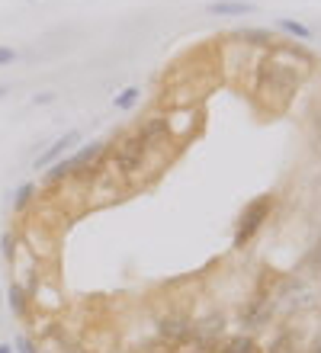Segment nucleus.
Segmentation results:
<instances>
[{"instance_id": "nucleus-10", "label": "nucleus", "mask_w": 321, "mask_h": 353, "mask_svg": "<svg viewBox=\"0 0 321 353\" xmlns=\"http://www.w3.org/2000/svg\"><path fill=\"white\" fill-rule=\"evenodd\" d=\"M206 10H209L212 17H244V13H254L257 7L248 3V0H215Z\"/></svg>"}, {"instance_id": "nucleus-13", "label": "nucleus", "mask_w": 321, "mask_h": 353, "mask_svg": "<svg viewBox=\"0 0 321 353\" xmlns=\"http://www.w3.org/2000/svg\"><path fill=\"white\" fill-rule=\"evenodd\" d=\"M215 350H219V353H260V347H257L254 337L235 334V337H225V341H222Z\"/></svg>"}, {"instance_id": "nucleus-22", "label": "nucleus", "mask_w": 321, "mask_h": 353, "mask_svg": "<svg viewBox=\"0 0 321 353\" xmlns=\"http://www.w3.org/2000/svg\"><path fill=\"white\" fill-rule=\"evenodd\" d=\"M0 353H13V347H10V344H0Z\"/></svg>"}, {"instance_id": "nucleus-19", "label": "nucleus", "mask_w": 321, "mask_h": 353, "mask_svg": "<svg viewBox=\"0 0 321 353\" xmlns=\"http://www.w3.org/2000/svg\"><path fill=\"white\" fill-rule=\"evenodd\" d=\"M17 350H19V353H39V347H36V341H32V337L19 334V337H17Z\"/></svg>"}, {"instance_id": "nucleus-9", "label": "nucleus", "mask_w": 321, "mask_h": 353, "mask_svg": "<svg viewBox=\"0 0 321 353\" xmlns=\"http://www.w3.org/2000/svg\"><path fill=\"white\" fill-rule=\"evenodd\" d=\"M7 305H10V312H13L17 318H29V315H32V296L19 286L17 279L7 286Z\"/></svg>"}, {"instance_id": "nucleus-15", "label": "nucleus", "mask_w": 321, "mask_h": 353, "mask_svg": "<svg viewBox=\"0 0 321 353\" xmlns=\"http://www.w3.org/2000/svg\"><path fill=\"white\" fill-rule=\"evenodd\" d=\"M280 29L289 32V36H295V39H302V42L312 39V29L305 26V23H299V19H280Z\"/></svg>"}, {"instance_id": "nucleus-7", "label": "nucleus", "mask_w": 321, "mask_h": 353, "mask_svg": "<svg viewBox=\"0 0 321 353\" xmlns=\"http://www.w3.org/2000/svg\"><path fill=\"white\" fill-rule=\"evenodd\" d=\"M77 145H81V132H74V129L64 132L61 139H58L55 145L46 151V154H39V158H36V168H52L55 161H61L64 154H68L71 148H77Z\"/></svg>"}, {"instance_id": "nucleus-12", "label": "nucleus", "mask_w": 321, "mask_h": 353, "mask_svg": "<svg viewBox=\"0 0 321 353\" xmlns=\"http://www.w3.org/2000/svg\"><path fill=\"white\" fill-rule=\"evenodd\" d=\"M235 39H238V42H244V46L266 48V52L276 46L273 32H266V29H238V32H235Z\"/></svg>"}, {"instance_id": "nucleus-23", "label": "nucleus", "mask_w": 321, "mask_h": 353, "mask_svg": "<svg viewBox=\"0 0 321 353\" xmlns=\"http://www.w3.org/2000/svg\"><path fill=\"white\" fill-rule=\"evenodd\" d=\"M3 93H7V87H3V84H0V97H3Z\"/></svg>"}, {"instance_id": "nucleus-21", "label": "nucleus", "mask_w": 321, "mask_h": 353, "mask_svg": "<svg viewBox=\"0 0 321 353\" xmlns=\"http://www.w3.org/2000/svg\"><path fill=\"white\" fill-rule=\"evenodd\" d=\"M55 100V93H36V103H52Z\"/></svg>"}, {"instance_id": "nucleus-1", "label": "nucleus", "mask_w": 321, "mask_h": 353, "mask_svg": "<svg viewBox=\"0 0 321 353\" xmlns=\"http://www.w3.org/2000/svg\"><path fill=\"white\" fill-rule=\"evenodd\" d=\"M161 164H164V158L151 154L132 132H122L119 139L113 141L110 154H106V168L113 170L110 176L126 186H135V183H142L145 176H155L157 170H161Z\"/></svg>"}, {"instance_id": "nucleus-4", "label": "nucleus", "mask_w": 321, "mask_h": 353, "mask_svg": "<svg viewBox=\"0 0 321 353\" xmlns=\"http://www.w3.org/2000/svg\"><path fill=\"white\" fill-rule=\"evenodd\" d=\"M270 212H273V196H260V199H254L251 205H244V212H241V219H238V228H235V241H231V248L241 251L244 244L254 241V234L266 225Z\"/></svg>"}, {"instance_id": "nucleus-6", "label": "nucleus", "mask_w": 321, "mask_h": 353, "mask_svg": "<svg viewBox=\"0 0 321 353\" xmlns=\"http://www.w3.org/2000/svg\"><path fill=\"white\" fill-rule=\"evenodd\" d=\"M270 55L280 58V61H286V65H293L295 71H302V74H309V71L315 68V58L299 46H280V42H276V46L270 48Z\"/></svg>"}, {"instance_id": "nucleus-2", "label": "nucleus", "mask_w": 321, "mask_h": 353, "mask_svg": "<svg viewBox=\"0 0 321 353\" xmlns=\"http://www.w3.org/2000/svg\"><path fill=\"white\" fill-rule=\"evenodd\" d=\"M305 74L302 71H295L293 65H286L280 58L266 55L260 65H257V97L270 106V110H286L289 100H293L299 87H302Z\"/></svg>"}, {"instance_id": "nucleus-17", "label": "nucleus", "mask_w": 321, "mask_h": 353, "mask_svg": "<svg viewBox=\"0 0 321 353\" xmlns=\"http://www.w3.org/2000/svg\"><path fill=\"white\" fill-rule=\"evenodd\" d=\"M19 251V234L17 232H7L0 238V254H3V261H13V254Z\"/></svg>"}, {"instance_id": "nucleus-20", "label": "nucleus", "mask_w": 321, "mask_h": 353, "mask_svg": "<svg viewBox=\"0 0 321 353\" xmlns=\"http://www.w3.org/2000/svg\"><path fill=\"white\" fill-rule=\"evenodd\" d=\"M13 58H17V55H13V48H3V46H0V68H3V65H10Z\"/></svg>"}, {"instance_id": "nucleus-16", "label": "nucleus", "mask_w": 321, "mask_h": 353, "mask_svg": "<svg viewBox=\"0 0 321 353\" xmlns=\"http://www.w3.org/2000/svg\"><path fill=\"white\" fill-rule=\"evenodd\" d=\"M32 199H36V183H23L17 193V203H13V209L17 212H26L29 205H32Z\"/></svg>"}, {"instance_id": "nucleus-11", "label": "nucleus", "mask_w": 321, "mask_h": 353, "mask_svg": "<svg viewBox=\"0 0 321 353\" xmlns=\"http://www.w3.org/2000/svg\"><path fill=\"white\" fill-rule=\"evenodd\" d=\"M305 135H309V151L315 158H321V100L315 103V110L305 119Z\"/></svg>"}, {"instance_id": "nucleus-3", "label": "nucleus", "mask_w": 321, "mask_h": 353, "mask_svg": "<svg viewBox=\"0 0 321 353\" xmlns=\"http://www.w3.org/2000/svg\"><path fill=\"white\" fill-rule=\"evenodd\" d=\"M132 135H135L151 154H157V158H171V139H174L171 112H148L145 119L135 122Z\"/></svg>"}, {"instance_id": "nucleus-5", "label": "nucleus", "mask_w": 321, "mask_h": 353, "mask_svg": "<svg viewBox=\"0 0 321 353\" xmlns=\"http://www.w3.org/2000/svg\"><path fill=\"white\" fill-rule=\"evenodd\" d=\"M157 341L164 347H174V350H184L193 341V321L186 315H167L157 321Z\"/></svg>"}, {"instance_id": "nucleus-18", "label": "nucleus", "mask_w": 321, "mask_h": 353, "mask_svg": "<svg viewBox=\"0 0 321 353\" xmlns=\"http://www.w3.org/2000/svg\"><path fill=\"white\" fill-rule=\"evenodd\" d=\"M138 97H142V90H138V87H126V90H122L113 103H116V110H132V106L138 103Z\"/></svg>"}, {"instance_id": "nucleus-14", "label": "nucleus", "mask_w": 321, "mask_h": 353, "mask_svg": "<svg viewBox=\"0 0 321 353\" xmlns=\"http://www.w3.org/2000/svg\"><path fill=\"white\" fill-rule=\"evenodd\" d=\"M71 170H74L71 158H61V161H55V164L48 168V174H46V186H52V190H58V186H64V183H68V180H71Z\"/></svg>"}, {"instance_id": "nucleus-8", "label": "nucleus", "mask_w": 321, "mask_h": 353, "mask_svg": "<svg viewBox=\"0 0 321 353\" xmlns=\"http://www.w3.org/2000/svg\"><path fill=\"white\" fill-rule=\"evenodd\" d=\"M264 353H302V344H299V331L295 327H280L270 341H266Z\"/></svg>"}]
</instances>
